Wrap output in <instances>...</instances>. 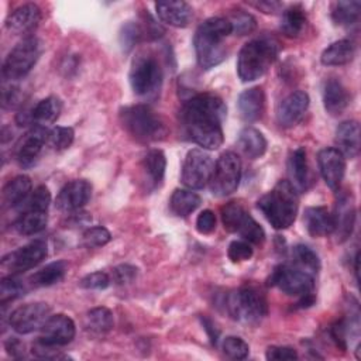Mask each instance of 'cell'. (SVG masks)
<instances>
[{
    "label": "cell",
    "mask_w": 361,
    "mask_h": 361,
    "mask_svg": "<svg viewBox=\"0 0 361 361\" xmlns=\"http://www.w3.org/2000/svg\"><path fill=\"white\" fill-rule=\"evenodd\" d=\"M31 179L27 175H18L10 179L3 188V200L7 206L23 204L31 193Z\"/></svg>",
    "instance_id": "cell-29"
},
{
    "label": "cell",
    "mask_w": 361,
    "mask_h": 361,
    "mask_svg": "<svg viewBox=\"0 0 361 361\" xmlns=\"http://www.w3.org/2000/svg\"><path fill=\"white\" fill-rule=\"evenodd\" d=\"M221 348H223V353L233 360H244L248 357V353H250L248 344L241 337H237V336L226 337L223 340Z\"/></svg>",
    "instance_id": "cell-45"
},
{
    "label": "cell",
    "mask_w": 361,
    "mask_h": 361,
    "mask_svg": "<svg viewBox=\"0 0 361 361\" xmlns=\"http://www.w3.org/2000/svg\"><path fill=\"white\" fill-rule=\"evenodd\" d=\"M361 10V3L354 1H337L333 4L331 18L337 25L350 27L358 21Z\"/></svg>",
    "instance_id": "cell-38"
},
{
    "label": "cell",
    "mask_w": 361,
    "mask_h": 361,
    "mask_svg": "<svg viewBox=\"0 0 361 361\" xmlns=\"http://www.w3.org/2000/svg\"><path fill=\"white\" fill-rule=\"evenodd\" d=\"M202 324H203L206 333L209 334V338L212 340V343L216 344L217 343V337H219V331H217L216 326L213 324V322L210 319H207V317H202Z\"/></svg>",
    "instance_id": "cell-57"
},
{
    "label": "cell",
    "mask_w": 361,
    "mask_h": 361,
    "mask_svg": "<svg viewBox=\"0 0 361 361\" xmlns=\"http://www.w3.org/2000/svg\"><path fill=\"white\" fill-rule=\"evenodd\" d=\"M227 255L233 262H243L252 257V248L244 240H234L227 248Z\"/></svg>",
    "instance_id": "cell-47"
},
{
    "label": "cell",
    "mask_w": 361,
    "mask_h": 361,
    "mask_svg": "<svg viewBox=\"0 0 361 361\" xmlns=\"http://www.w3.org/2000/svg\"><path fill=\"white\" fill-rule=\"evenodd\" d=\"M6 350L7 353L14 357V358H20V357H24V345L20 343L18 338L16 337H10L6 343Z\"/></svg>",
    "instance_id": "cell-56"
},
{
    "label": "cell",
    "mask_w": 361,
    "mask_h": 361,
    "mask_svg": "<svg viewBox=\"0 0 361 361\" xmlns=\"http://www.w3.org/2000/svg\"><path fill=\"white\" fill-rule=\"evenodd\" d=\"M120 120L124 130L142 142L159 141L168 133L164 120L147 104H133L121 109Z\"/></svg>",
    "instance_id": "cell-5"
},
{
    "label": "cell",
    "mask_w": 361,
    "mask_h": 361,
    "mask_svg": "<svg viewBox=\"0 0 361 361\" xmlns=\"http://www.w3.org/2000/svg\"><path fill=\"white\" fill-rule=\"evenodd\" d=\"M76 334L73 320L66 314H54L44 323L39 330L38 340L51 347H62L69 344Z\"/></svg>",
    "instance_id": "cell-14"
},
{
    "label": "cell",
    "mask_w": 361,
    "mask_h": 361,
    "mask_svg": "<svg viewBox=\"0 0 361 361\" xmlns=\"http://www.w3.org/2000/svg\"><path fill=\"white\" fill-rule=\"evenodd\" d=\"M114 326V317L107 307H93L85 316V327L93 334H106Z\"/></svg>",
    "instance_id": "cell-36"
},
{
    "label": "cell",
    "mask_w": 361,
    "mask_h": 361,
    "mask_svg": "<svg viewBox=\"0 0 361 361\" xmlns=\"http://www.w3.org/2000/svg\"><path fill=\"white\" fill-rule=\"evenodd\" d=\"M323 103L326 111L331 116H338L347 109L350 103V94L340 80L329 79L326 82L323 92Z\"/></svg>",
    "instance_id": "cell-25"
},
{
    "label": "cell",
    "mask_w": 361,
    "mask_h": 361,
    "mask_svg": "<svg viewBox=\"0 0 361 361\" xmlns=\"http://www.w3.org/2000/svg\"><path fill=\"white\" fill-rule=\"evenodd\" d=\"M162 83V69L158 61L148 54H138L130 69V85L135 94H155Z\"/></svg>",
    "instance_id": "cell-8"
},
{
    "label": "cell",
    "mask_w": 361,
    "mask_h": 361,
    "mask_svg": "<svg viewBox=\"0 0 361 361\" xmlns=\"http://www.w3.org/2000/svg\"><path fill=\"white\" fill-rule=\"evenodd\" d=\"M196 228L200 234H210L216 228V216L212 210H203L196 219Z\"/></svg>",
    "instance_id": "cell-52"
},
{
    "label": "cell",
    "mask_w": 361,
    "mask_h": 361,
    "mask_svg": "<svg viewBox=\"0 0 361 361\" xmlns=\"http://www.w3.org/2000/svg\"><path fill=\"white\" fill-rule=\"evenodd\" d=\"M155 10L164 23L176 28L186 27L193 16V10L186 1H158Z\"/></svg>",
    "instance_id": "cell-21"
},
{
    "label": "cell",
    "mask_w": 361,
    "mask_h": 361,
    "mask_svg": "<svg viewBox=\"0 0 361 361\" xmlns=\"http://www.w3.org/2000/svg\"><path fill=\"white\" fill-rule=\"evenodd\" d=\"M333 219H334L333 233H336L337 240L343 243L351 235L354 223H355V207H354V199L351 193L350 195L347 192L340 193L336 203Z\"/></svg>",
    "instance_id": "cell-19"
},
{
    "label": "cell",
    "mask_w": 361,
    "mask_h": 361,
    "mask_svg": "<svg viewBox=\"0 0 361 361\" xmlns=\"http://www.w3.org/2000/svg\"><path fill=\"white\" fill-rule=\"evenodd\" d=\"M241 178V161L233 151L221 154L214 164V171L209 182L210 190L216 196H227L238 188Z\"/></svg>",
    "instance_id": "cell-10"
},
{
    "label": "cell",
    "mask_w": 361,
    "mask_h": 361,
    "mask_svg": "<svg viewBox=\"0 0 361 361\" xmlns=\"http://www.w3.org/2000/svg\"><path fill=\"white\" fill-rule=\"evenodd\" d=\"M354 261H355V267H354V271H355V278H357V281H358V261H360V254H358V252H357V255H355Z\"/></svg>",
    "instance_id": "cell-58"
},
{
    "label": "cell",
    "mask_w": 361,
    "mask_h": 361,
    "mask_svg": "<svg viewBox=\"0 0 361 361\" xmlns=\"http://www.w3.org/2000/svg\"><path fill=\"white\" fill-rule=\"evenodd\" d=\"M257 206L274 228L285 230L296 219L298 193L289 180H279L272 190L258 200Z\"/></svg>",
    "instance_id": "cell-4"
},
{
    "label": "cell",
    "mask_w": 361,
    "mask_h": 361,
    "mask_svg": "<svg viewBox=\"0 0 361 361\" xmlns=\"http://www.w3.org/2000/svg\"><path fill=\"white\" fill-rule=\"evenodd\" d=\"M227 107L214 94L200 93L190 97L180 110V121L188 137L206 149H217L223 144V120Z\"/></svg>",
    "instance_id": "cell-1"
},
{
    "label": "cell",
    "mask_w": 361,
    "mask_h": 361,
    "mask_svg": "<svg viewBox=\"0 0 361 361\" xmlns=\"http://www.w3.org/2000/svg\"><path fill=\"white\" fill-rule=\"evenodd\" d=\"M144 38V30L138 23L127 21L121 25L118 32V42L124 52H130Z\"/></svg>",
    "instance_id": "cell-40"
},
{
    "label": "cell",
    "mask_w": 361,
    "mask_h": 361,
    "mask_svg": "<svg viewBox=\"0 0 361 361\" xmlns=\"http://www.w3.org/2000/svg\"><path fill=\"white\" fill-rule=\"evenodd\" d=\"M135 276H137V268L130 264L117 265L111 272L113 282L117 285H127V283L133 282L135 279Z\"/></svg>",
    "instance_id": "cell-50"
},
{
    "label": "cell",
    "mask_w": 361,
    "mask_h": 361,
    "mask_svg": "<svg viewBox=\"0 0 361 361\" xmlns=\"http://www.w3.org/2000/svg\"><path fill=\"white\" fill-rule=\"evenodd\" d=\"M237 147L240 151L248 157L250 159L259 158L265 154L267 151V140L262 135L261 131L252 127H245L241 130L237 138Z\"/></svg>",
    "instance_id": "cell-28"
},
{
    "label": "cell",
    "mask_w": 361,
    "mask_h": 361,
    "mask_svg": "<svg viewBox=\"0 0 361 361\" xmlns=\"http://www.w3.org/2000/svg\"><path fill=\"white\" fill-rule=\"evenodd\" d=\"M51 203V192L45 185H39L35 188L30 196L24 200L23 206L27 210H38V212H47L48 206Z\"/></svg>",
    "instance_id": "cell-42"
},
{
    "label": "cell",
    "mask_w": 361,
    "mask_h": 361,
    "mask_svg": "<svg viewBox=\"0 0 361 361\" xmlns=\"http://www.w3.org/2000/svg\"><path fill=\"white\" fill-rule=\"evenodd\" d=\"M51 316V307L44 302H34L14 309L8 316L10 327L18 334L41 330Z\"/></svg>",
    "instance_id": "cell-13"
},
{
    "label": "cell",
    "mask_w": 361,
    "mask_h": 361,
    "mask_svg": "<svg viewBox=\"0 0 361 361\" xmlns=\"http://www.w3.org/2000/svg\"><path fill=\"white\" fill-rule=\"evenodd\" d=\"M230 34L231 24L223 17H210L197 27L193 37V45L197 63L202 69H212L227 58L223 41Z\"/></svg>",
    "instance_id": "cell-2"
},
{
    "label": "cell",
    "mask_w": 361,
    "mask_h": 361,
    "mask_svg": "<svg viewBox=\"0 0 361 361\" xmlns=\"http://www.w3.org/2000/svg\"><path fill=\"white\" fill-rule=\"evenodd\" d=\"M20 93L17 87H10V89H4L3 90V107L4 109H13L16 107L20 102Z\"/></svg>",
    "instance_id": "cell-54"
},
{
    "label": "cell",
    "mask_w": 361,
    "mask_h": 361,
    "mask_svg": "<svg viewBox=\"0 0 361 361\" xmlns=\"http://www.w3.org/2000/svg\"><path fill=\"white\" fill-rule=\"evenodd\" d=\"M62 110V103L58 97L49 96L42 100H39L30 111H31V120L38 124H47L54 123Z\"/></svg>",
    "instance_id": "cell-37"
},
{
    "label": "cell",
    "mask_w": 361,
    "mask_h": 361,
    "mask_svg": "<svg viewBox=\"0 0 361 361\" xmlns=\"http://www.w3.org/2000/svg\"><path fill=\"white\" fill-rule=\"evenodd\" d=\"M41 8L37 4L28 3L17 7L6 20V28L17 35L31 32L41 21Z\"/></svg>",
    "instance_id": "cell-20"
},
{
    "label": "cell",
    "mask_w": 361,
    "mask_h": 361,
    "mask_svg": "<svg viewBox=\"0 0 361 361\" xmlns=\"http://www.w3.org/2000/svg\"><path fill=\"white\" fill-rule=\"evenodd\" d=\"M75 131L72 127H54L48 134V145L56 151L66 149L72 145Z\"/></svg>",
    "instance_id": "cell-44"
},
{
    "label": "cell",
    "mask_w": 361,
    "mask_h": 361,
    "mask_svg": "<svg viewBox=\"0 0 361 361\" xmlns=\"http://www.w3.org/2000/svg\"><path fill=\"white\" fill-rule=\"evenodd\" d=\"M48 134L49 131L44 126L37 124L20 138L16 148V157L21 166L34 165L44 145L48 142Z\"/></svg>",
    "instance_id": "cell-15"
},
{
    "label": "cell",
    "mask_w": 361,
    "mask_h": 361,
    "mask_svg": "<svg viewBox=\"0 0 361 361\" xmlns=\"http://www.w3.org/2000/svg\"><path fill=\"white\" fill-rule=\"evenodd\" d=\"M24 292L25 286L20 279H17L14 275L6 276L0 282V303L4 306L7 302H11L24 295Z\"/></svg>",
    "instance_id": "cell-41"
},
{
    "label": "cell",
    "mask_w": 361,
    "mask_h": 361,
    "mask_svg": "<svg viewBox=\"0 0 361 361\" xmlns=\"http://www.w3.org/2000/svg\"><path fill=\"white\" fill-rule=\"evenodd\" d=\"M66 274V264L63 261H55L39 271L34 272L30 276V283L35 288H45V286H52L58 282H61L65 278Z\"/></svg>",
    "instance_id": "cell-30"
},
{
    "label": "cell",
    "mask_w": 361,
    "mask_h": 361,
    "mask_svg": "<svg viewBox=\"0 0 361 361\" xmlns=\"http://www.w3.org/2000/svg\"><path fill=\"white\" fill-rule=\"evenodd\" d=\"M80 288L83 289H90V290H102L106 289L110 285V276L106 272L102 271H96L92 274L85 275L80 282H79Z\"/></svg>",
    "instance_id": "cell-48"
},
{
    "label": "cell",
    "mask_w": 361,
    "mask_h": 361,
    "mask_svg": "<svg viewBox=\"0 0 361 361\" xmlns=\"http://www.w3.org/2000/svg\"><path fill=\"white\" fill-rule=\"evenodd\" d=\"M92 196V185L86 179L68 182L58 193L55 206L61 212H75L83 207Z\"/></svg>",
    "instance_id": "cell-17"
},
{
    "label": "cell",
    "mask_w": 361,
    "mask_h": 361,
    "mask_svg": "<svg viewBox=\"0 0 361 361\" xmlns=\"http://www.w3.org/2000/svg\"><path fill=\"white\" fill-rule=\"evenodd\" d=\"M337 149L344 158H355L360 152V124L355 120L343 121L336 130Z\"/></svg>",
    "instance_id": "cell-24"
},
{
    "label": "cell",
    "mask_w": 361,
    "mask_h": 361,
    "mask_svg": "<svg viewBox=\"0 0 361 361\" xmlns=\"http://www.w3.org/2000/svg\"><path fill=\"white\" fill-rule=\"evenodd\" d=\"M348 324L347 322L343 319V320H338L337 323H334L330 329V334L333 337V340L336 341L337 347H340L341 350H345V343H347V331H348Z\"/></svg>",
    "instance_id": "cell-53"
},
{
    "label": "cell",
    "mask_w": 361,
    "mask_h": 361,
    "mask_svg": "<svg viewBox=\"0 0 361 361\" xmlns=\"http://www.w3.org/2000/svg\"><path fill=\"white\" fill-rule=\"evenodd\" d=\"M303 223L312 237H326L334 231L333 214L323 206L307 207L303 214Z\"/></svg>",
    "instance_id": "cell-22"
},
{
    "label": "cell",
    "mask_w": 361,
    "mask_h": 361,
    "mask_svg": "<svg viewBox=\"0 0 361 361\" xmlns=\"http://www.w3.org/2000/svg\"><path fill=\"white\" fill-rule=\"evenodd\" d=\"M83 245L87 248H97L106 245L111 240L110 231L103 226L90 227L83 233Z\"/></svg>",
    "instance_id": "cell-46"
},
{
    "label": "cell",
    "mask_w": 361,
    "mask_h": 361,
    "mask_svg": "<svg viewBox=\"0 0 361 361\" xmlns=\"http://www.w3.org/2000/svg\"><path fill=\"white\" fill-rule=\"evenodd\" d=\"M42 52V44L35 37H27L20 41L7 55L3 62V78L6 80H20L25 78Z\"/></svg>",
    "instance_id": "cell-7"
},
{
    "label": "cell",
    "mask_w": 361,
    "mask_h": 361,
    "mask_svg": "<svg viewBox=\"0 0 361 361\" xmlns=\"http://www.w3.org/2000/svg\"><path fill=\"white\" fill-rule=\"evenodd\" d=\"M237 107L243 120L252 123L261 118L265 107V94L262 87L254 86L244 90L237 100Z\"/></svg>",
    "instance_id": "cell-23"
},
{
    "label": "cell",
    "mask_w": 361,
    "mask_h": 361,
    "mask_svg": "<svg viewBox=\"0 0 361 361\" xmlns=\"http://www.w3.org/2000/svg\"><path fill=\"white\" fill-rule=\"evenodd\" d=\"M323 180L331 190H338L345 173V158L337 148H323L317 154Z\"/></svg>",
    "instance_id": "cell-16"
},
{
    "label": "cell",
    "mask_w": 361,
    "mask_h": 361,
    "mask_svg": "<svg viewBox=\"0 0 361 361\" xmlns=\"http://www.w3.org/2000/svg\"><path fill=\"white\" fill-rule=\"evenodd\" d=\"M227 310L235 320L258 323L268 313V302L261 289L254 285H245L228 295Z\"/></svg>",
    "instance_id": "cell-6"
},
{
    "label": "cell",
    "mask_w": 361,
    "mask_h": 361,
    "mask_svg": "<svg viewBox=\"0 0 361 361\" xmlns=\"http://www.w3.org/2000/svg\"><path fill=\"white\" fill-rule=\"evenodd\" d=\"M213 171L214 162L212 157L203 149L193 148L183 159L180 180L190 189H202L210 182Z\"/></svg>",
    "instance_id": "cell-11"
},
{
    "label": "cell",
    "mask_w": 361,
    "mask_h": 361,
    "mask_svg": "<svg viewBox=\"0 0 361 361\" xmlns=\"http://www.w3.org/2000/svg\"><path fill=\"white\" fill-rule=\"evenodd\" d=\"M251 214L237 202H230L221 207V223L228 233H240Z\"/></svg>",
    "instance_id": "cell-33"
},
{
    "label": "cell",
    "mask_w": 361,
    "mask_h": 361,
    "mask_svg": "<svg viewBox=\"0 0 361 361\" xmlns=\"http://www.w3.org/2000/svg\"><path fill=\"white\" fill-rule=\"evenodd\" d=\"M47 212L27 210L14 221V228L21 235H32L42 231L47 227Z\"/></svg>",
    "instance_id": "cell-35"
},
{
    "label": "cell",
    "mask_w": 361,
    "mask_h": 361,
    "mask_svg": "<svg viewBox=\"0 0 361 361\" xmlns=\"http://www.w3.org/2000/svg\"><path fill=\"white\" fill-rule=\"evenodd\" d=\"M355 56V45L350 39H338L329 45L320 56V62L326 66H341L350 63Z\"/></svg>",
    "instance_id": "cell-27"
},
{
    "label": "cell",
    "mask_w": 361,
    "mask_h": 361,
    "mask_svg": "<svg viewBox=\"0 0 361 361\" xmlns=\"http://www.w3.org/2000/svg\"><path fill=\"white\" fill-rule=\"evenodd\" d=\"M200 196L188 189H176L169 200L171 212L179 217L189 216L200 206Z\"/></svg>",
    "instance_id": "cell-32"
},
{
    "label": "cell",
    "mask_w": 361,
    "mask_h": 361,
    "mask_svg": "<svg viewBox=\"0 0 361 361\" xmlns=\"http://www.w3.org/2000/svg\"><path fill=\"white\" fill-rule=\"evenodd\" d=\"M48 254V247L44 240H35L16 251L8 252L1 258V269L10 275L25 272L37 267Z\"/></svg>",
    "instance_id": "cell-12"
},
{
    "label": "cell",
    "mask_w": 361,
    "mask_h": 361,
    "mask_svg": "<svg viewBox=\"0 0 361 361\" xmlns=\"http://www.w3.org/2000/svg\"><path fill=\"white\" fill-rule=\"evenodd\" d=\"M309 94L303 90L289 93L276 107V118L282 127H293L305 116L309 107Z\"/></svg>",
    "instance_id": "cell-18"
},
{
    "label": "cell",
    "mask_w": 361,
    "mask_h": 361,
    "mask_svg": "<svg viewBox=\"0 0 361 361\" xmlns=\"http://www.w3.org/2000/svg\"><path fill=\"white\" fill-rule=\"evenodd\" d=\"M265 357L269 361H292L298 358V353L292 347L271 345L267 348Z\"/></svg>",
    "instance_id": "cell-51"
},
{
    "label": "cell",
    "mask_w": 361,
    "mask_h": 361,
    "mask_svg": "<svg viewBox=\"0 0 361 361\" xmlns=\"http://www.w3.org/2000/svg\"><path fill=\"white\" fill-rule=\"evenodd\" d=\"M278 52L279 42L274 37L264 35L244 44L237 58V73L241 82H252L265 75Z\"/></svg>",
    "instance_id": "cell-3"
},
{
    "label": "cell",
    "mask_w": 361,
    "mask_h": 361,
    "mask_svg": "<svg viewBox=\"0 0 361 361\" xmlns=\"http://www.w3.org/2000/svg\"><path fill=\"white\" fill-rule=\"evenodd\" d=\"M292 259H293V265L299 267L300 269L312 275H316L320 268V261L317 254L305 244H298L292 248Z\"/></svg>",
    "instance_id": "cell-39"
},
{
    "label": "cell",
    "mask_w": 361,
    "mask_h": 361,
    "mask_svg": "<svg viewBox=\"0 0 361 361\" xmlns=\"http://www.w3.org/2000/svg\"><path fill=\"white\" fill-rule=\"evenodd\" d=\"M268 285L275 286L289 296H305L313 293L314 275L296 265L281 264L274 268L268 278Z\"/></svg>",
    "instance_id": "cell-9"
},
{
    "label": "cell",
    "mask_w": 361,
    "mask_h": 361,
    "mask_svg": "<svg viewBox=\"0 0 361 361\" xmlns=\"http://www.w3.org/2000/svg\"><path fill=\"white\" fill-rule=\"evenodd\" d=\"M166 168V158L161 149H151L142 159V169L152 188L161 185Z\"/></svg>",
    "instance_id": "cell-31"
},
{
    "label": "cell",
    "mask_w": 361,
    "mask_h": 361,
    "mask_svg": "<svg viewBox=\"0 0 361 361\" xmlns=\"http://www.w3.org/2000/svg\"><path fill=\"white\" fill-rule=\"evenodd\" d=\"M250 6L261 10L262 13H268V14H274L276 13L282 4L279 1H268V0H259V1H250Z\"/></svg>",
    "instance_id": "cell-55"
},
{
    "label": "cell",
    "mask_w": 361,
    "mask_h": 361,
    "mask_svg": "<svg viewBox=\"0 0 361 361\" xmlns=\"http://www.w3.org/2000/svg\"><path fill=\"white\" fill-rule=\"evenodd\" d=\"M288 172L290 178L289 183L295 188V190L305 192L309 185V168L306 149L303 147H299L292 152L288 162Z\"/></svg>",
    "instance_id": "cell-26"
},
{
    "label": "cell",
    "mask_w": 361,
    "mask_h": 361,
    "mask_svg": "<svg viewBox=\"0 0 361 361\" xmlns=\"http://www.w3.org/2000/svg\"><path fill=\"white\" fill-rule=\"evenodd\" d=\"M238 234L243 237L244 241L251 244H262V241L265 240L264 228L252 217L248 219V221Z\"/></svg>",
    "instance_id": "cell-49"
},
{
    "label": "cell",
    "mask_w": 361,
    "mask_h": 361,
    "mask_svg": "<svg viewBox=\"0 0 361 361\" xmlns=\"http://www.w3.org/2000/svg\"><path fill=\"white\" fill-rule=\"evenodd\" d=\"M306 27V16L300 6L289 7L286 11H283L279 30L285 37L296 38L299 37Z\"/></svg>",
    "instance_id": "cell-34"
},
{
    "label": "cell",
    "mask_w": 361,
    "mask_h": 361,
    "mask_svg": "<svg viewBox=\"0 0 361 361\" xmlns=\"http://www.w3.org/2000/svg\"><path fill=\"white\" fill-rule=\"evenodd\" d=\"M227 20L231 24V34H235V35L251 34L257 27L255 18L250 13H245L243 10H237Z\"/></svg>",
    "instance_id": "cell-43"
}]
</instances>
